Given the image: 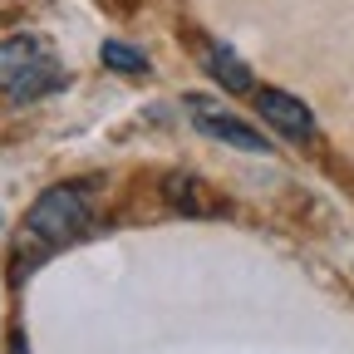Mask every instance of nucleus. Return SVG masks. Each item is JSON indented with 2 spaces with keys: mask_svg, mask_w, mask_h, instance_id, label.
<instances>
[{
  "mask_svg": "<svg viewBox=\"0 0 354 354\" xmlns=\"http://www.w3.org/2000/svg\"><path fill=\"white\" fill-rule=\"evenodd\" d=\"M69 74L55 59V44L44 35H10L0 39V94L10 104H35L44 94L64 88Z\"/></svg>",
  "mask_w": 354,
  "mask_h": 354,
  "instance_id": "obj_1",
  "label": "nucleus"
},
{
  "mask_svg": "<svg viewBox=\"0 0 354 354\" xmlns=\"http://www.w3.org/2000/svg\"><path fill=\"white\" fill-rule=\"evenodd\" d=\"M25 227H30V236L50 241V246H64V241L84 236L88 227H94V187H88V183L44 187V192L30 202Z\"/></svg>",
  "mask_w": 354,
  "mask_h": 354,
  "instance_id": "obj_2",
  "label": "nucleus"
},
{
  "mask_svg": "<svg viewBox=\"0 0 354 354\" xmlns=\"http://www.w3.org/2000/svg\"><path fill=\"white\" fill-rule=\"evenodd\" d=\"M183 109L192 118V128L202 133V138L221 143V148H236V153H271V138H261V133L236 118L221 99H207V94H183Z\"/></svg>",
  "mask_w": 354,
  "mask_h": 354,
  "instance_id": "obj_3",
  "label": "nucleus"
},
{
  "mask_svg": "<svg viewBox=\"0 0 354 354\" xmlns=\"http://www.w3.org/2000/svg\"><path fill=\"white\" fill-rule=\"evenodd\" d=\"M251 104H256V113L271 123L281 138H315V113H310L305 99L286 94V88H271V84H256Z\"/></svg>",
  "mask_w": 354,
  "mask_h": 354,
  "instance_id": "obj_4",
  "label": "nucleus"
},
{
  "mask_svg": "<svg viewBox=\"0 0 354 354\" xmlns=\"http://www.w3.org/2000/svg\"><path fill=\"white\" fill-rule=\"evenodd\" d=\"M162 202L177 216H192V221H216L221 212H227V202H221L202 177H192V172H167L162 177Z\"/></svg>",
  "mask_w": 354,
  "mask_h": 354,
  "instance_id": "obj_5",
  "label": "nucleus"
},
{
  "mask_svg": "<svg viewBox=\"0 0 354 354\" xmlns=\"http://www.w3.org/2000/svg\"><path fill=\"white\" fill-rule=\"evenodd\" d=\"M202 69L227 88V94H256V79H251V69L227 50V44H212V39H202Z\"/></svg>",
  "mask_w": 354,
  "mask_h": 354,
  "instance_id": "obj_6",
  "label": "nucleus"
},
{
  "mask_svg": "<svg viewBox=\"0 0 354 354\" xmlns=\"http://www.w3.org/2000/svg\"><path fill=\"white\" fill-rule=\"evenodd\" d=\"M99 59H104L109 69H118V74H148V59H143V50H133V44H123V39H104Z\"/></svg>",
  "mask_w": 354,
  "mask_h": 354,
  "instance_id": "obj_7",
  "label": "nucleus"
}]
</instances>
